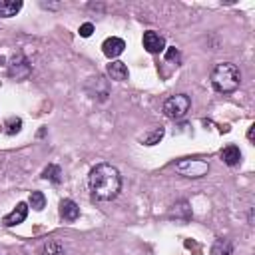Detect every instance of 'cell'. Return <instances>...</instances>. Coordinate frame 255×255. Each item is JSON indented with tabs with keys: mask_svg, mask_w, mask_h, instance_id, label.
<instances>
[{
	"mask_svg": "<svg viewBox=\"0 0 255 255\" xmlns=\"http://www.w3.org/2000/svg\"><path fill=\"white\" fill-rule=\"evenodd\" d=\"M88 185L92 195L98 201H112L118 197L120 189H122V175L118 171L116 165L112 163H96L90 169L88 175Z\"/></svg>",
	"mask_w": 255,
	"mask_h": 255,
	"instance_id": "6da1fadb",
	"label": "cell"
},
{
	"mask_svg": "<svg viewBox=\"0 0 255 255\" xmlns=\"http://www.w3.org/2000/svg\"><path fill=\"white\" fill-rule=\"evenodd\" d=\"M209 80H211V86H213L215 92H219V94H231L241 84V72H239V68L235 64L221 62V64H217L211 70Z\"/></svg>",
	"mask_w": 255,
	"mask_h": 255,
	"instance_id": "7a4b0ae2",
	"label": "cell"
},
{
	"mask_svg": "<svg viewBox=\"0 0 255 255\" xmlns=\"http://www.w3.org/2000/svg\"><path fill=\"white\" fill-rule=\"evenodd\" d=\"M191 108V98L187 94H173L163 102V114L169 120H181L183 116H187Z\"/></svg>",
	"mask_w": 255,
	"mask_h": 255,
	"instance_id": "3957f363",
	"label": "cell"
},
{
	"mask_svg": "<svg viewBox=\"0 0 255 255\" xmlns=\"http://www.w3.org/2000/svg\"><path fill=\"white\" fill-rule=\"evenodd\" d=\"M173 167H175V171L181 173L183 177H193V179H197V177L207 175V171H209V161H205V159H201V157H183V159H179Z\"/></svg>",
	"mask_w": 255,
	"mask_h": 255,
	"instance_id": "277c9868",
	"label": "cell"
},
{
	"mask_svg": "<svg viewBox=\"0 0 255 255\" xmlns=\"http://www.w3.org/2000/svg\"><path fill=\"white\" fill-rule=\"evenodd\" d=\"M141 42H143V48H145L149 54H161V52H165V38H163L159 32H155V30L143 32Z\"/></svg>",
	"mask_w": 255,
	"mask_h": 255,
	"instance_id": "5b68a950",
	"label": "cell"
},
{
	"mask_svg": "<svg viewBox=\"0 0 255 255\" xmlns=\"http://www.w3.org/2000/svg\"><path fill=\"white\" fill-rule=\"evenodd\" d=\"M124 50H126V42H124L122 38H118V36H110V38H106V40L102 42V52H104V56L110 58V60L122 56Z\"/></svg>",
	"mask_w": 255,
	"mask_h": 255,
	"instance_id": "8992f818",
	"label": "cell"
},
{
	"mask_svg": "<svg viewBox=\"0 0 255 255\" xmlns=\"http://www.w3.org/2000/svg\"><path fill=\"white\" fill-rule=\"evenodd\" d=\"M26 217H28V203L20 201V203H16V207H14L8 215H4L2 225H6V227H14V225L24 223V221H26Z\"/></svg>",
	"mask_w": 255,
	"mask_h": 255,
	"instance_id": "52a82bcc",
	"label": "cell"
},
{
	"mask_svg": "<svg viewBox=\"0 0 255 255\" xmlns=\"http://www.w3.org/2000/svg\"><path fill=\"white\" fill-rule=\"evenodd\" d=\"M86 86H90V88L94 86V90H86L94 100H100V102H106V100H108V96H110V92H108V82H106L102 76L90 78Z\"/></svg>",
	"mask_w": 255,
	"mask_h": 255,
	"instance_id": "ba28073f",
	"label": "cell"
},
{
	"mask_svg": "<svg viewBox=\"0 0 255 255\" xmlns=\"http://www.w3.org/2000/svg\"><path fill=\"white\" fill-rule=\"evenodd\" d=\"M108 76L114 80V82H126L129 78V72H128V66L120 60H114L108 64Z\"/></svg>",
	"mask_w": 255,
	"mask_h": 255,
	"instance_id": "9c48e42d",
	"label": "cell"
},
{
	"mask_svg": "<svg viewBox=\"0 0 255 255\" xmlns=\"http://www.w3.org/2000/svg\"><path fill=\"white\" fill-rule=\"evenodd\" d=\"M221 159H223V163L225 165H229V167H235V165H239L241 163V149L237 147V145H233V143H229V145H225L223 149H221Z\"/></svg>",
	"mask_w": 255,
	"mask_h": 255,
	"instance_id": "30bf717a",
	"label": "cell"
},
{
	"mask_svg": "<svg viewBox=\"0 0 255 255\" xmlns=\"http://www.w3.org/2000/svg\"><path fill=\"white\" fill-rule=\"evenodd\" d=\"M60 217L66 221H76L80 217V207L74 199H62L60 201Z\"/></svg>",
	"mask_w": 255,
	"mask_h": 255,
	"instance_id": "8fae6325",
	"label": "cell"
},
{
	"mask_svg": "<svg viewBox=\"0 0 255 255\" xmlns=\"http://www.w3.org/2000/svg\"><path fill=\"white\" fill-rule=\"evenodd\" d=\"M191 215H193V213H191V207H189L187 201H177V203H173L171 209H169V217H175V219H179V221H189Z\"/></svg>",
	"mask_w": 255,
	"mask_h": 255,
	"instance_id": "7c38bea8",
	"label": "cell"
},
{
	"mask_svg": "<svg viewBox=\"0 0 255 255\" xmlns=\"http://www.w3.org/2000/svg\"><path fill=\"white\" fill-rule=\"evenodd\" d=\"M22 10L20 0H0V18H12Z\"/></svg>",
	"mask_w": 255,
	"mask_h": 255,
	"instance_id": "4fadbf2b",
	"label": "cell"
},
{
	"mask_svg": "<svg viewBox=\"0 0 255 255\" xmlns=\"http://www.w3.org/2000/svg\"><path fill=\"white\" fill-rule=\"evenodd\" d=\"M211 255H233V241L227 237L215 239V243L211 245Z\"/></svg>",
	"mask_w": 255,
	"mask_h": 255,
	"instance_id": "5bb4252c",
	"label": "cell"
},
{
	"mask_svg": "<svg viewBox=\"0 0 255 255\" xmlns=\"http://www.w3.org/2000/svg\"><path fill=\"white\" fill-rule=\"evenodd\" d=\"M42 177H44V179H48V181H50V183H54V185L62 183V169H60V165L50 163V165L42 171Z\"/></svg>",
	"mask_w": 255,
	"mask_h": 255,
	"instance_id": "9a60e30c",
	"label": "cell"
},
{
	"mask_svg": "<svg viewBox=\"0 0 255 255\" xmlns=\"http://www.w3.org/2000/svg\"><path fill=\"white\" fill-rule=\"evenodd\" d=\"M28 203H30V207L34 209V211H42L44 207H46V195L42 193V191H32L30 193V197H28Z\"/></svg>",
	"mask_w": 255,
	"mask_h": 255,
	"instance_id": "2e32d148",
	"label": "cell"
},
{
	"mask_svg": "<svg viewBox=\"0 0 255 255\" xmlns=\"http://www.w3.org/2000/svg\"><path fill=\"white\" fill-rule=\"evenodd\" d=\"M40 255H66V251L62 247V243H58V241H46L42 245Z\"/></svg>",
	"mask_w": 255,
	"mask_h": 255,
	"instance_id": "e0dca14e",
	"label": "cell"
},
{
	"mask_svg": "<svg viewBox=\"0 0 255 255\" xmlns=\"http://www.w3.org/2000/svg\"><path fill=\"white\" fill-rule=\"evenodd\" d=\"M20 129H22V120H20L18 116H10V118L4 122V131H6L8 135H16Z\"/></svg>",
	"mask_w": 255,
	"mask_h": 255,
	"instance_id": "ac0fdd59",
	"label": "cell"
},
{
	"mask_svg": "<svg viewBox=\"0 0 255 255\" xmlns=\"http://www.w3.org/2000/svg\"><path fill=\"white\" fill-rule=\"evenodd\" d=\"M163 133H165V131H163V128H155L149 135H145V137H143V143H145V145H155V143H159V139L163 137Z\"/></svg>",
	"mask_w": 255,
	"mask_h": 255,
	"instance_id": "d6986e66",
	"label": "cell"
},
{
	"mask_svg": "<svg viewBox=\"0 0 255 255\" xmlns=\"http://www.w3.org/2000/svg\"><path fill=\"white\" fill-rule=\"evenodd\" d=\"M92 32H94V24H92V22H84V24L80 26V30H78V34H80L82 38H90Z\"/></svg>",
	"mask_w": 255,
	"mask_h": 255,
	"instance_id": "ffe728a7",
	"label": "cell"
},
{
	"mask_svg": "<svg viewBox=\"0 0 255 255\" xmlns=\"http://www.w3.org/2000/svg\"><path fill=\"white\" fill-rule=\"evenodd\" d=\"M179 58H181V56H179V52H177L175 48H167V50H165V60H175V66L179 64Z\"/></svg>",
	"mask_w": 255,
	"mask_h": 255,
	"instance_id": "44dd1931",
	"label": "cell"
},
{
	"mask_svg": "<svg viewBox=\"0 0 255 255\" xmlns=\"http://www.w3.org/2000/svg\"><path fill=\"white\" fill-rule=\"evenodd\" d=\"M40 6H42V8H50V10H58V8H62V4H50V2H40Z\"/></svg>",
	"mask_w": 255,
	"mask_h": 255,
	"instance_id": "7402d4cb",
	"label": "cell"
},
{
	"mask_svg": "<svg viewBox=\"0 0 255 255\" xmlns=\"http://www.w3.org/2000/svg\"><path fill=\"white\" fill-rule=\"evenodd\" d=\"M253 133H255V126H249V131H247V137H249V141H253Z\"/></svg>",
	"mask_w": 255,
	"mask_h": 255,
	"instance_id": "603a6c76",
	"label": "cell"
}]
</instances>
